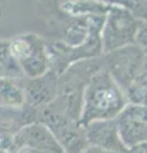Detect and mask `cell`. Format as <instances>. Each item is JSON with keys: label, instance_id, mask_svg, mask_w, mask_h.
Returning a JSON list of instances; mask_svg holds the SVG:
<instances>
[{"label": "cell", "instance_id": "1", "mask_svg": "<svg viewBox=\"0 0 147 153\" xmlns=\"http://www.w3.org/2000/svg\"><path fill=\"white\" fill-rule=\"evenodd\" d=\"M125 105V98L115 79L107 73L93 76L84 94L83 121L92 123L98 120H113Z\"/></svg>", "mask_w": 147, "mask_h": 153}, {"label": "cell", "instance_id": "2", "mask_svg": "<svg viewBox=\"0 0 147 153\" xmlns=\"http://www.w3.org/2000/svg\"><path fill=\"white\" fill-rule=\"evenodd\" d=\"M116 130L125 149L142 144L146 140V108L131 105L116 115Z\"/></svg>", "mask_w": 147, "mask_h": 153}, {"label": "cell", "instance_id": "3", "mask_svg": "<svg viewBox=\"0 0 147 153\" xmlns=\"http://www.w3.org/2000/svg\"><path fill=\"white\" fill-rule=\"evenodd\" d=\"M87 139L93 147L110 152H123L125 147L122 144L118 135L116 125L114 120H98L88 124Z\"/></svg>", "mask_w": 147, "mask_h": 153}, {"label": "cell", "instance_id": "4", "mask_svg": "<svg viewBox=\"0 0 147 153\" xmlns=\"http://www.w3.org/2000/svg\"><path fill=\"white\" fill-rule=\"evenodd\" d=\"M134 19L128 13L111 14L106 27V46L107 49H115L128 44L133 40L136 35Z\"/></svg>", "mask_w": 147, "mask_h": 153}, {"label": "cell", "instance_id": "5", "mask_svg": "<svg viewBox=\"0 0 147 153\" xmlns=\"http://www.w3.org/2000/svg\"><path fill=\"white\" fill-rule=\"evenodd\" d=\"M18 140L22 143H27L30 146L37 147L40 149H55L58 151L59 146L54 140V137L50 135L49 131H46L41 126H30L25 129L18 137Z\"/></svg>", "mask_w": 147, "mask_h": 153}, {"label": "cell", "instance_id": "6", "mask_svg": "<svg viewBox=\"0 0 147 153\" xmlns=\"http://www.w3.org/2000/svg\"><path fill=\"white\" fill-rule=\"evenodd\" d=\"M129 153H146V149L143 148V146H136L133 148H129Z\"/></svg>", "mask_w": 147, "mask_h": 153}, {"label": "cell", "instance_id": "7", "mask_svg": "<svg viewBox=\"0 0 147 153\" xmlns=\"http://www.w3.org/2000/svg\"><path fill=\"white\" fill-rule=\"evenodd\" d=\"M86 153H116V152H110V151H105V149H101V148H96V147H92L91 149H88Z\"/></svg>", "mask_w": 147, "mask_h": 153}]
</instances>
